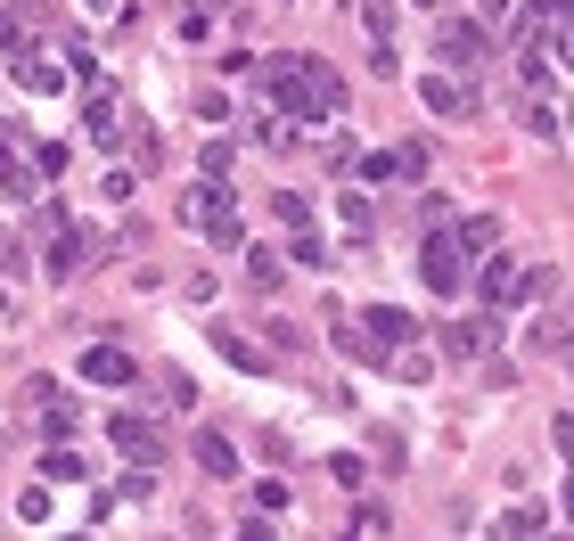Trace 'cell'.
<instances>
[{
  "label": "cell",
  "instance_id": "1",
  "mask_svg": "<svg viewBox=\"0 0 574 541\" xmlns=\"http://www.w3.org/2000/svg\"><path fill=\"white\" fill-rule=\"evenodd\" d=\"M468 246H460V230H435V239L419 246V280H426V296H460L468 287Z\"/></svg>",
  "mask_w": 574,
  "mask_h": 541
},
{
  "label": "cell",
  "instance_id": "2",
  "mask_svg": "<svg viewBox=\"0 0 574 541\" xmlns=\"http://www.w3.org/2000/svg\"><path fill=\"white\" fill-rule=\"evenodd\" d=\"M484 304H493V312H509V304H525L534 296V287H550V271H534V262H518V255H500V262H484Z\"/></svg>",
  "mask_w": 574,
  "mask_h": 541
},
{
  "label": "cell",
  "instance_id": "3",
  "mask_svg": "<svg viewBox=\"0 0 574 541\" xmlns=\"http://www.w3.org/2000/svg\"><path fill=\"white\" fill-rule=\"evenodd\" d=\"M296 82H304V115H336V107H345V75H336L329 57L304 50L296 57Z\"/></svg>",
  "mask_w": 574,
  "mask_h": 541
},
{
  "label": "cell",
  "instance_id": "4",
  "mask_svg": "<svg viewBox=\"0 0 574 541\" xmlns=\"http://www.w3.org/2000/svg\"><path fill=\"white\" fill-rule=\"evenodd\" d=\"M493 336H500V329H493V312H484V320H444V353H451V361H476Z\"/></svg>",
  "mask_w": 574,
  "mask_h": 541
},
{
  "label": "cell",
  "instance_id": "5",
  "mask_svg": "<svg viewBox=\"0 0 574 541\" xmlns=\"http://www.w3.org/2000/svg\"><path fill=\"white\" fill-rule=\"evenodd\" d=\"M205 336H214V353H222L230 370H246V377H263V370H271V353H263V345H246L239 329H205Z\"/></svg>",
  "mask_w": 574,
  "mask_h": 541
},
{
  "label": "cell",
  "instance_id": "6",
  "mask_svg": "<svg viewBox=\"0 0 574 541\" xmlns=\"http://www.w3.org/2000/svg\"><path fill=\"white\" fill-rule=\"evenodd\" d=\"M419 107H435V115H476V99H468L451 75H419Z\"/></svg>",
  "mask_w": 574,
  "mask_h": 541
},
{
  "label": "cell",
  "instance_id": "7",
  "mask_svg": "<svg viewBox=\"0 0 574 541\" xmlns=\"http://www.w3.org/2000/svg\"><path fill=\"white\" fill-rule=\"evenodd\" d=\"M82 377H91V386H131V353H115V345H91V353H82Z\"/></svg>",
  "mask_w": 574,
  "mask_h": 541
},
{
  "label": "cell",
  "instance_id": "8",
  "mask_svg": "<svg viewBox=\"0 0 574 541\" xmlns=\"http://www.w3.org/2000/svg\"><path fill=\"white\" fill-rule=\"evenodd\" d=\"M197 467H205V476H222V485H230V476H239V443H230L222 427H205V435H197Z\"/></svg>",
  "mask_w": 574,
  "mask_h": 541
},
{
  "label": "cell",
  "instance_id": "9",
  "mask_svg": "<svg viewBox=\"0 0 574 541\" xmlns=\"http://www.w3.org/2000/svg\"><path fill=\"white\" fill-rule=\"evenodd\" d=\"M484 41H493V25H484V17H476V25H444V34H435V50H444V57H451V66H468V57H476V50H484Z\"/></svg>",
  "mask_w": 574,
  "mask_h": 541
},
{
  "label": "cell",
  "instance_id": "10",
  "mask_svg": "<svg viewBox=\"0 0 574 541\" xmlns=\"http://www.w3.org/2000/svg\"><path fill=\"white\" fill-rule=\"evenodd\" d=\"M361 329H370L378 345H410V336H419V320L394 312V304H370V312H361Z\"/></svg>",
  "mask_w": 574,
  "mask_h": 541
},
{
  "label": "cell",
  "instance_id": "11",
  "mask_svg": "<svg viewBox=\"0 0 574 541\" xmlns=\"http://www.w3.org/2000/svg\"><path fill=\"white\" fill-rule=\"evenodd\" d=\"M222 206H230V189H222V181H197V189H181V222H197V230L214 222Z\"/></svg>",
  "mask_w": 574,
  "mask_h": 541
},
{
  "label": "cell",
  "instance_id": "12",
  "mask_svg": "<svg viewBox=\"0 0 574 541\" xmlns=\"http://www.w3.org/2000/svg\"><path fill=\"white\" fill-rule=\"evenodd\" d=\"M0 189L9 197H34V165L17 156V131H0Z\"/></svg>",
  "mask_w": 574,
  "mask_h": 541
},
{
  "label": "cell",
  "instance_id": "13",
  "mask_svg": "<svg viewBox=\"0 0 574 541\" xmlns=\"http://www.w3.org/2000/svg\"><path fill=\"white\" fill-rule=\"evenodd\" d=\"M107 435H115V443H124V451H140V460H165V443H156V427H149V418H131V411L115 418Z\"/></svg>",
  "mask_w": 574,
  "mask_h": 541
},
{
  "label": "cell",
  "instance_id": "14",
  "mask_svg": "<svg viewBox=\"0 0 574 541\" xmlns=\"http://www.w3.org/2000/svg\"><path fill=\"white\" fill-rule=\"evenodd\" d=\"M541 525H550V508H534V501H525V508H509V517H500L493 533H500V541H541Z\"/></svg>",
  "mask_w": 574,
  "mask_h": 541
},
{
  "label": "cell",
  "instance_id": "15",
  "mask_svg": "<svg viewBox=\"0 0 574 541\" xmlns=\"http://www.w3.org/2000/svg\"><path fill=\"white\" fill-rule=\"evenodd\" d=\"M82 131H91V149H115V99H107V91L82 107Z\"/></svg>",
  "mask_w": 574,
  "mask_h": 541
},
{
  "label": "cell",
  "instance_id": "16",
  "mask_svg": "<svg viewBox=\"0 0 574 541\" xmlns=\"http://www.w3.org/2000/svg\"><path fill=\"white\" fill-rule=\"evenodd\" d=\"M17 82H25V91H58L66 75H58L50 57H34V50H25V57H17Z\"/></svg>",
  "mask_w": 574,
  "mask_h": 541
},
{
  "label": "cell",
  "instance_id": "17",
  "mask_svg": "<svg viewBox=\"0 0 574 541\" xmlns=\"http://www.w3.org/2000/svg\"><path fill=\"white\" fill-rule=\"evenodd\" d=\"M279 271H288V262H279L271 246H246V280L255 287H279Z\"/></svg>",
  "mask_w": 574,
  "mask_h": 541
},
{
  "label": "cell",
  "instance_id": "18",
  "mask_svg": "<svg viewBox=\"0 0 574 541\" xmlns=\"http://www.w3.org/2000/svg\"><path fill=\"white\" fill-rule=\"evenodd\" d=\"M205 239H214V246H230V255H239V246H246V222H239V214H214V222H205Z\"/></svg>",
  "mask_w": 574,
  "mask_h": 541
},
{
  "label": "cell",
  "instance_id": "19",
  "mask_svg": "<svg viewBox=\"0 0 574 541\" xmlns=\"http://www.w3.org/2000/svg\"><path fill=\"white\" fill-rule=\"evenodd\" d=\"M493 239H500V222H493V214H468V222H460V246H468V255H484Z\"/></svg>",
  "mask_w": 574,
  "mask_h": 541
},
{
  "label": "cell",
  "instance_id": "20",
  "mask_svg": "<svg viewBox=\"0 0 574 541\" xmlns=\"http://www.w3.org/2000/svg\"><path fill=\"white\" fill-rule=\"evenodd\" d=\"M271 214H279V230H304V222H312V206H304L296 189H279V197H271Z\"/></svg>",
  "mask_w": 574,
  "mask_h": 541
},
{
  "label": "cell",
  "instance_id": "21",
  "mask_svg": "<svg viewBox=\"0 0 574 541\" xmlns=\"http://www.w3.org/2000/svg\"><path fill=\"white\" fill-rule=\"evenodd\" d=\"M75 402H66V394H50V402H41V427H50V435H75Z\"/></svg>",
  "mask_w": 574,
  "mask_h": 541
},
{
  "label": "cell",
  "instance_id": "22",
  "mask_svg": "<svg viewBox=\"0 0 574 541\" xmlns=\"http://www.w3.org/2000/svg\"><path fill=\"white\" fill-rule=\"evenodd\" d=\"M288 262H304V271H329V246H320L312 230H296V246H288Z\"/></svg>",
  "mask_w": 574,
  "mask_h": 541
},
{
  "label": "cell",
  "instance_id": "23",
  "mask_svg": "<svg viewBox=\"0 0 574 541\" xmlns=\"http://www.w3.org/2000/svg\"><path fill=\"white\" fill-rule=\"evenodd\" d=\"M91 460H75V451H41V476H58V485H75Z\"/></svg>",
  "mask_w": 574,
  "mask_h": 541
},
{
  "label": "cell",
  "instance_id": "24",
  "mask_svg": "<svg viewBox=\"0 0 574 541\" xmlns=\"http://www.w3.org/2000/svg\"><path fill=\"white\" fill-rule=\"evenodd\" d=\"M426 370H435V361H426V353H410V345L394 353V377H403V386H426Z\"/></svg>",
  "mask_w": 574,
  "mask_h": 541
},
{
  "label": "cell",
  "instance_id": "25",
  "mask_svg": "<svg viewBox=\"0 0 574 541\" xmlns=\"http://www.w3.org/2000/svg\"><path fill=\"white\" fill-rule=\"evenodd\" d=\"M361 25H370V34L386 41V34H394V0H361Z\"/></svg>",
  "mask_w": 574,
  "mask_h": 541
},
{
  "label": "cell",
  "instance_id": "26",
  "mask_svg": "<svg viewBox=\"0 0 574 541\" xmlns=\"http://www.w3.org/2000/svg\"><path fill=\"white\" fill-rule=\"evenodd\" d=\"M550 57H558V66H574V17L550 25Z\"/></svg>",
  "mask_w": 574,
  "mask_h": 541
},
{
  "label": "cell",
  "instance_id": "27",
  "mask_svg": "<svg viewBox=\"0 0 574 541\" xmlns=\"http://www.w3.org/2000/svg\"><path fill=\"white\" fill-rule=\"evenodd\" d=\"M336 214H345V230H370V222H378L370 197H336Z\"/></svg>",
  "mask_w": 574,
  "mask_h": 541
},
{
  "label": "cell",
  "instance_id": "28",
  "mask_svg": "<svg viewBox=\"0 0 574 541\" xmlns=\"http://www.w3.org/2000/svg\"><path fill=\"white\" fill-rule=\"evenodd\" d=\"M239 541H279V533H271V517H246V533H239Z\"/></svg>",
  "mask_w": 574,
  "mask_h": 541
},
{
  "label": "cell",
  "instance_id": "29",
  "mask_svg": "<svg viewBox=\"0 0 574 541\" xmlns=\"http://www.w3.org/2000/svg\"><path fill=\"white\" fill-rule=\"evenodd\" d=\"M476 17H484V25H500V17H509V0H476Z\"/></svg>",
  "mask_w": 574,
  "mask_h": 541
},
{
  "label": "cell",
  "instance_id": "30",
  "mask_svg": "<svg viewBox=\"0 0 574 541\" xmlns=\"http://www.w3.org/2000/svg\"><path fill=\"white\" fill-rule=\"evenodd\" d=\"M566 517H574V485H566Z\"/></svg>",
  "mask_w": 574,
  "mask_h": 541
},
{
  "label": "cell",
  "instance_id": "31",
  "mask_svg": "<svg viewBox=\"0 0 574 541\" xmlns=\"http://www.w3.org/2000/svg\"><path fill=\"white\" fill-rule=\"evenodd\" d=\"M419 9H435V0H419Z\"/></svg>",
  "mask_w": 574,
  "mask_h": 541
},
{
  "label": "cell",
  "instance_id": "32",
  "mask_svg": "<svg viewBox=\"0 0 574 541\" xmlns=\"http://www.w3.org/2000/svg\"><path fill=\"white\" fill-rule=\"evenodd\" d=\"M66 541H82V533H66Z\"/></svg>",
  "mask_w": 574,
  "mask_h": 541
}]
</instances>
